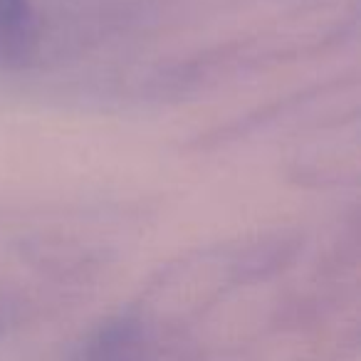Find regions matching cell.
<instances>
[{
  "label": "cell",
  "mask_w": 361,
  "mask_h": 361,
  "mask_svg": "<svg viewBox=\"0 0 361 361\" xmlns=\"http://www.w3.org/2000/svg\"><path fill=\"white\" fill-rule=\"evenodd\" d=\"M131 361H149V359H131Z\"/></svg>",
  "instance_id": "7a4b0ae2"
},
{
  "label": "cell",
  "mask_w": 361,
  "mask_h": 361,
  "mask_svg": "<svg viewBox=\"0 0 361 361\" xmlns=\"http://www.w3.org/2000/svg\"><path fill=\"white\" fill-rule=\"evenodd\" d=\"M37 50V20L30 0H0V67H23Z\"/></svg>",
  "instance_id": "6da1fadb"
}]
</instances>
